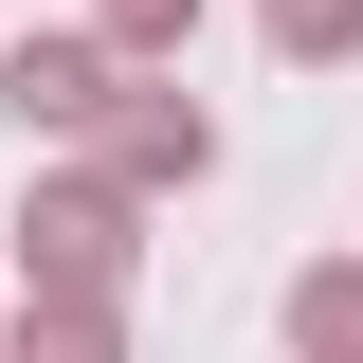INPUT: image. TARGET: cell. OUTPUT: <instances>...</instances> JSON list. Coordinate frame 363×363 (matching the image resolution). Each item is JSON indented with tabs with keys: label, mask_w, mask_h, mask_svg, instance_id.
I'll list each match as a JSON object with an SVG mask.
<instances>
[{
	"label": "cell",
	"mask_w": 363,
	"mask_h": 363,
	"mask_svg": "<svg viewBox=\"0 0 363 363\" xmlns=\"http://www.w3.org/2000/svg\"><path fill=\"white\" fill-rule=\"evenodd\" d=\"M91 37L128 55V73H182V37H200V0H91Z\"/></svg>",
	"instance_id": "cell-6"
},
{
	"label": "cell",
	"mask_w": 363,
	"mask_h": 363,
	"mask_svg": "<svg viewBox=\"0 0 363 363\" xmlns=\"http://www.w3.org/2000/svg\"><path fill=\"white\" fill-rule=\"evenodd\" d=\"M0 363H128V309H18Z\"/></svg>",
	"instance_id": "cell-5"
},
{
	"label": "cell",
	"mask_w": 363,
	"mask_h": 363,
	"mask_svg": "<svg viewBox=\"0 0 363 363\" xmlns=\"http://www.w3.org/2000/svg\"><path fill=\"white\" fill-rule=\"evenodd\" d=\"M0 327H18V291H0Z\"/></svg>",
	"instance_id": "cell-8"
},
{
	"label": "cell",
	"mask_w": 363,
	"mask_h": 363,
	"mask_svg": "<svg viewBox=\"0 0 363 363\" xmlns=\"http://www.w3.org/2000/svg\"><path fill=\"white\" fill-rule=\"evenodd\" d=\"M0 109H18V145H91L109 109H128V55L91 37V18H55V37H0Z\"/></svg>",
	"instance_id": "cell-2"
},
{
	"label": "cell",
	"mask_w": 363,
	"mask_h": 363,
	"mask_svg": "<svg viewBox=\"0 0 363 363\" xmlns=\"http://www.w3.org/2000/svg\"><path fill=\"white\" fill-rule=\"evenodd\" d=\"M91 164L128 182V200H182V182H218V109H200L182 73H128V109L91 128Z\"/></svg>",
	"instance_id": "cell-3"
},
{
	"label": "cell",
	"mask_w": 363,
	"mask_h": 363,
	"mask_svg": "<svg viewBox=\"0 0 363 363\" xmlns=\"http://www.w3.org/2000/svg\"><path fill=\"white\" fill-rule=\"evenodd\" d=\"M272 327H291V363H363V255H309Z\"/></svg>",
	"instance_id": "cell-4"
},
{
	"label": "cell",
	"mask_w": 363,
	"mask_h": 363,
	"mask_svg": "<svg viewBox=\"0 0 363 363\" xmlns=\"http://www.w3.org/2000/svg\"><path fill=\"white\" fill-rule=\"evenodd\" d=\"M145 272V200L109 164H37L18 182V309H128Z\"/></svg>",
	"instance_id": "cell-1"
},
{
	"label": "cell",
	"mask_w": 363,
	"mask_h": 363,
	"mask_svg": "<svg viewBox=\"0 0 363 363\" xmlns=\"http://www.w3.org/2000/svg\"><path fill=\"white\" fill-rule=\"evenodd\" d=\"M255 18H272L291 73H345V55H363V0H255Z\"/></svg>",
	"instance_id": "cell-7"
}]
</instances>
